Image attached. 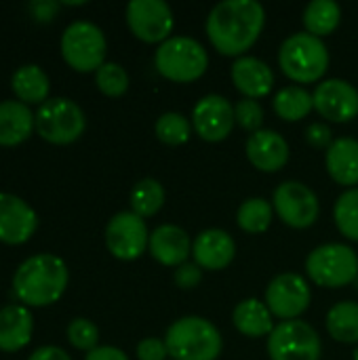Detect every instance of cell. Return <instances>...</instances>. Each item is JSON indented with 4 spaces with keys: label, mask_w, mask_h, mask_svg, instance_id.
<instances>
[{
    "label": "cell",
    "mask_w": 358,
    "mask_h": 360,
    "mask_svg": "<svg viewBox=\"0 0 358 360\" xmlns=\"http://www.w3.org/2000/svg\"><path fill=\"white\" fill-rule=\"evenodd\" d=\"M266 11L257 0H224L207 17V36L213 49L226 57H243L262 36Z\"/></svg>",
    "instance_id": "1"
},
{
    "label": "cell",
    "mask_w": 358,
    "mask_h": 360,
    "mask_svg": "<svg viewBox=\"0 0 358 360\" xmlns=\"http://www.w3.org/2000/svg\"><path fill=\"white\" fill-rule=\"evenodd\" d=\"M70 281L65 262L53 253H36L19 264L13 276V293L27 306L55 304Z\"/></svg>",
    "instance_id": "2"
},
{
    "label": "cell",
    "mask_w": 358,
    "mask_h": 360,
    "mask_svg": "<svg viewBox=\"0 0 358 360\" xmlns=\"http://www.w3.org/2000/svg\"><path fill=\"white\" fill-rule=\"evenodd\" d=\"M173 360H217L224 350L219 329L203 316H184L175 321L165 335Z\"/></svg>",
    "instance_id": "3"
},
{
    "label": "cell",
    "mask_w": 358,
    "mask_h": 360,
    "mask_svg": "<svg viewBox=\"0 0 358 360\" xmlns=\"http://www.w3.org/2000/svg\"><path fill=\"white\" fill-rule=\"evenodd\" d=\"M279 65L283 74L298 84L321 82L329 70V49L321 38L308 32H298L283 40L279 49Z\"/></svg>",
    "instance_id": "4"
},
{
    "label": "cell",
    "mask_w": 358,
    "mask_h": 360,
    "mask_svg": "<svg viewBox=\"0 0 358 360\" xmlns=\"http://www.w3.org/2000/svg\"><path fill=\"white\" fill-rule=\"evenodd\" d=\"M156 72L177 84H190L205 76L209 68V55L205 46L190 36H171L158 44L154 53Z\"/></svg>",
    "instance_id": "5"
},
{
    "label": "cell",
    "mask_w": 358,
    "mask_h": 360,
    "mask_svg": "<svg viewBox=\"0 0 358 360\" xmlns=\"http://www.w3.org/2000/svg\"><path fill=\"white\" fill-rule=\"evenodd\" d=\"M306 274L319 287H346L358 276L357 251L342 243L321 245L306 257Z\"/></svg>",
    "instance_id": "6"
},
{
    "label": "cell",
    "mask_w": 358,
    "mask_h": 360,
    "mask_svg": "<svg viewBox=\"0 0 358 360\" xmlns=\"http://www.w3.org/2000/svg\"><path fill=\"white\" fill-rule=\"evenodd\" d=\"M106 34L93 21H72L61 34V55L76 72H97L106 63Z\"/></svg>",
    "instance_id": "7"
},
{
    "label": "cell",
    "mask_w": 358,
    "mask_h": 360,
    "mask_svg": "<svg viewBox=\"0 0 358 360\" xmlns=\"http://www.w3.org/2000/svg\"><path fill=\"white\" fill-rule=\"evenodd\" d=\"M36 131L51 143H72L87 127L82 108L68 97H51L38 105L34 114Z\"/></svg>",
    "instance_id": "8"
},
{
    "label": "cell",
    "mask_w": 358,
    "mask_h": 360,
    "mask_svg": "<svg viewBox=\"0 0 358 360\" xmlns=\"http://www.w3.org/2000/svg\"><path fill=\"white\" fill-rule=\"evenodd\" d=\"M270 360H321L323 344L317 329L304 321H283L268 335Z\"/></svg>",
    "instance_id": "9"
},
{
    "label": "cell",
    "mask_w": 358,
    "mask_h": 360,
    "mask_svg": "<svg viewBox=\"0 0 358 360\" xmlns=\"http://www.w3.org/2000/svg\"><path fill=\"white\" fill-rule=\"evenodd\" d=\"M272 207L279 219L293 230L314 226L321 213L319 196L302 181H283L274 190Z\"/></svg>",
    "instance_id": "10"
},
{
    "label": "cell",
    "mask_w": 358,
    "mask_h": 360,
    "mask_svg": "<svg viewBox=\"0 0 358 360\" xmlns=\"http://www.w3.org/2000/svg\"><path fill=\"white\" fill-rule=\"evenodd\" d=\"M127 25L141 42L162 44L171 38L175 17L165 0H131L127 4Z\"/></svg>",
    "instance_id": "11"
},
{
    "label": "cell",
    "mask_w": 358,
    "mask_h": 360,
    "mask_svg": "<svg viewBox=\"0 0 358 360\" xmlns=\"http://www.w3.org/2000/svg\"><path fill=\"white\" fill-rule=\"evenodd\" d=\"M310 285L295 272L274 276L266 287V306L272 316L283 321H298L310 308Z\"/></svg>",
    "instance_id": "12"
},
{
    "label": "cell",
    "mask_w": 358,
    "mask_h": 360,
    "mask_svg": "<svg viewBox=\"0 0 358 360\" xmlns=\"http://www.w3.org/2000/svg\"><path fill=\"white\" fill-rule=\"evenodd\" d=\"M148 243H150L148 226L133 211L116 213L106 226V247L116 259L133 262L141 257L148 249Z\"/></svg>",
    "instance_id": "13"
},
{
    "label": "cell",
    "mask_w": 358,
    "mask_h": 360,
    "mask_svg": "<svg viewBox=\"0 0 358 360\" xmlns=\"http://www.w3.org/2000/svg\"><path fill=\"white\" fill-rule=\"evenodd\" d=\"M192 129L194 133L209 143H217L228 139L232 133L236 118H234V105L224 95H205L196 101L192 110Z\"/></svg>",
    "instance_id": "14"
},
{
    "label": "cell",
    "mask_w": 358,
    "mask_h": 360,
    "mask_svg": "<svg viewBox=\"0 0 358 360\" xmlns=\"http://www.w3.org/2000/svg\"><path fill=\"white\" fill-rule=\"evenodd\" d=\"M314 110L329 122H352L358 116V91L354 84L342 78H327L317 84Z\"/></svg>",
    "instance_id": "15"
},
{
    "label": "cell",
    "mask_w": 358,
    "mask_h": 360,
    "mask_svg": "<svg viewBox=\"0 0 358 360\" xmlns=\"http://www.w3.org/2000/svg\"><path fill=\"white\" fill-rule=\"evenodd\" d=\"M245 152H247L249 162L262 173L283 171L291 156L287 139L272 129H262L257 133H251L247 139Z\"/></svg>",
    "instance_id": "16"
},
{
    "label": "cell",
    "mask_w": 358,
    "mask_h": 360,
    "mask_svg": "<svg viewBox=\"0 0 358 360\" xmlns=\"http://www.w3.org/2000/svg\"><path fill=\"white\" fill-rule=\"evenodd\" d=\"M38 226L36 211L19 196L0 192V240L8 245L25 243Z\"/></svg>",
    "instance_id": "17"
},
{
    "label": "cell",
    "mask_w": 358,
    "mask_h": 360,
    "mask_svg": "<svg viewBox=\"0 0 358 360\" xmlns=\"http://www.w3.org/2000/svg\"><path fill=\"white\" fill-rule=\"evenodd\" d=\"M234 255H236V243L226 230L209 228V230H203L192 240L194 264H198L203 270H209V272L226 270L234 262Z\"/></svg>",
    "instance_id": "18"
},
{
    "label": "cell",
    "mask_w": 358,
    "mask_h": 360,
    "mask_svg": "<svg viewBox=\"0 0 358 360\" xmlns=\"http://www.w3.org/2000/svg\"><path fill=\"white\" fill-rule=\"evenodd\" d=\"M148 251L160 266L179 268L192 255V240L184 228L173 224H162L154 228V232H150Z\"/></svg>",
    "instance_id": "19"
},
{
    "label": "cell",
    "mask_w": 358,
    "mask_h": 360,
    "mask_svg": "<svg viewBox=\"0 0 358 360\" xmlns=\"http://www.w3.org/2000/svg\"><path fill=\"white\" fill-rule=\"evenodd\" d=\"M232 84L234 89L245 95V99H260L272 93L274 86V72L272 68L251 55H243L232 65Z\"/></svg>",
    "instance_id": "20"
},
{
    "label": "cell",
    "mask_w": 358,
    "mask_h": 360,
    "mask_svg": "<svg viewBox=\"0 0 358 360\" xmlns=\"http://www.w3.org/2000/svg\"><path fill=\"white\" fill-rule=\"evenodd\" d=\"M325 167L329 177L350 188L358 186V141L352 137H340L335 139L329 150L325 152Z\"/></svg>",
    "instance_id": "21"
},
{
    "label": "cell",
    "mask_w": 358,
    "mask_h": 360,
    "mask_svg": "<svg viewBox=\"0 0 358 360\" xmlns=\"http://www.w3.org/2000/svg\"><path fill=\"white\" fill-rule=\"evenodd\" d=\"M34 329L32 312L25 306L8 304L0 310V350L17 352L30 344Z\"/></svg>",
    "instance_id": "22"
},
{
    "label": "cell",
    "mask_w": 358,
    "mask_h": 360,
    "mask_svg": "<svg viewBox=\"0 0 358 360\" xmlns=\"http://www.w3.org/2000/svg\"><path fill=\"white\" fill-rule=\"evenodd\" d=\"M36 127L27 103L17 99L0 101V146H17L30 137Z\"/></svg>",
    "instance_id": "23"
},
{
    "label": "cell",
    "mask_w": 358,
    "mask_h": 360,
    "mask_svg": "<svg viewBox=\"0 0 358 360\" xmlns=\"http://www.w3.org/2000/svg\"><path fill=\"white\" fill-rule=\"evenodd\" d=\"M272 319L274 316L268 310L266 302H260L255 297L243 300L232 312V323H234L236 331L243 333L245 338H251V340L268 338L276 327Z\"/></svg>",
    "instance_id": "24"
},
{
    "label": "cell",
    "mask_w": 358,
    "mask_h": 360,
    "mask_svg": "<svg viewBox=\"0 0 358 360\" xmlns=\"http://www.w3.org/2000/svg\"><path fill=\"white\" fill-rule=\"evenodd\" d=\"M11 86L23 103H44L49 99V76L36 63L19 65L11 76Z\"/></svg>",
    "instance_id": "25"
},
{
    "label": "cell",
    "mask_w": 358,
    "mask_h": 360,
    "mask_svg": "<svg viewBox=\"0 0 358 360\" xmlns=\"http://www.w3.org/2000/svg\"><path fill=\"white\" fill-rule=\"evenodd\" d=\"M302 19H304L306 32L323 40L325 36H331L340 27L342 8L333 0H312L304 8Z\"/></svg>",
    "instance_id": "26"
},
{
    "label": "cell",
    "mask_w": 358,
    "mask_h": 360,
    "mask_svg": "<svg viewBox=\"0 0 358 360\" xmlns=\"http://www.w3.org/2000/svg\"><path fill=\"white\" fill-rule=\"evenodd\" d=\"M272 108L276 112V116L285 122H298L302 118H306L312 110H314V99L312 93H308L304 86L291 84L281 89L274 99H272Z\"/></svg>",
    "instance_id": "27"
},
{
    "label": "cell",
    "mask_w": 358,
    "mask_h": 360,
    "mask_svg": "<svg viewBox=\"0 0 358 360\" xmlns=\"http://www.w3.org/2000/svg\"><path fill=\"white\" fill-rule=\"evenodd\" d=\"M327 331L335 342L358 344V304L340 302L327 312Z\"/></svg>",
    "instance_id": "28"
},
{
    "label": "cell",
    "mask_w": 358,
    "mask_h": 360,
    "mask_svg": "<svg viewBox=\"0 0 358 360\" xmlns=\"http://www.w3.org/2000/svg\"><path fill=\"white\" fill-rule=\"evenodd\" d=\"M129 202H131V211L139 215L141 219L152 217L165 205V188L158 179H152V177L139 179L131 190Z\"/></svg>",
    "instance_id": "29"
},
{
    "label": "cell",
    "mask_w": 358,
    "mask_h": 360,
    "mask_svg": "<svg viewBox=\"0 0 358 360\" xmlns=\"http://www.w3.org/2000/svg\"><path fill=\"white\" fill-rule=\"evenodd\" d=\"M274 207L266 198H247L236 211V224L247 234H264L272 226Z\"/></svg>",
    "instance_id": "30"
},
{
    "label": "cell",
    "mask_w": 358,
    "mask_h": 360,
    "mask_svg": "<svg viewBox=\"0 0 358 360\" xmlns=\"http://www.w3.org/2000/svg\"><path fill=\"white\" fill-rule=\"evenodd\" d=\"M333 219L342 236L358 243V188L342 192L333 207Z\"/></svg>",
    "instance_id": "31"
},
{
    "label": "cell",
    "mask_w": 358,
    "mask_h": 360,
    "mask_svg": "<svg viewBox=\"0 0 358 360\" xmlns=\"http://www.w3.org/2000/svg\"><path fill=\"white\" fill-rule=\"evenodd\" d=\"M192 122L188 120V116L179 114V112H165L158 116L156 124H154V133L156 137L167 143V146H184L190 141L192 137Z\"/></svg>",
    "instance_id": "32"
},
{
    "label": "cell",
    "mask_w": 358,
    "mask_h": 360,
    "mask_svg": "<svg viewBox=\"0 0 358 360\" xmlns=\"http://www.w3.org/2000/svg\"><path fill=\"white\" fill-rule=\"evenodd\" d=\"M95 84L97 89L108 97H120L129 89V74L127 70L116 61H106L95 72Z\"/></svg>",
    "instance_id": "33"
},
{
    "label": "cell",
    "mask_w": 358,
    "mask_h": 360,
    "mask_svg": "<svg viewBox=\"0 0 358 360\" xmlns=\"http://www.w3.org/2000/svg\"><path fill=\"white\" fill-rule=\"evenodd\" d=\"M68 340L74 348L78 350H84V352H91L97 348V342H99V329L95 327L93 321L89 319H74L70 321L68 325Z\"/></svg>",
    "instance_id": "34"
},
{
    "label": "cell",
    "mask_w": 358,
    "mask_h": 360,
    "mask_svg": "<svg viewBox=\"0 0 358 360\" xmlns=\"http://www.w3.org/2000/svg\"><path fill=\"white\" fill-rule=\"evenodd\" d=\"M234 118H236V124L243 127L245 131L257 133L262 131V124H264V108L255 99H241L234 105Z\"/></svg>",
    "instance_id": "35"
},
{
    "label": "cell",
    "mask_w": 358,
    "mask_h": 360,
    "mask_svg": "<svg viewBox=\"0 0 358 360\" xmlns=\"http://www.w3.org/2000/svg\"><path fill=\"white\" fill-rule=\"evenodd\" d=\"M173 281L181 291H190L196 289L203 281V268L194 262H186L184 266L175 268L173 272Z\"/></svg>",
    "instance_id": "36"
},
{
    "label": "cell",
    "mask_w": 358,
    "mask_h": 360,
    "mask_svg": "<svg viewBox=\"0 0 358 360\" xmlns=\"http://www.w3.org/2000/svg\"><path fill=\"white\" fill-rule=\"evenodd\" d=\"M304 137L317 150H329V146L335 141L329 124H325V122H312V124H308L306 131H304Z\"/></svg>",
    "instance_id": "37"
},
{
    "label": "cell",
    "mask_w": 358,
    "mask_h": 360,
    "mask_svg": "<svg viewBox=\"0 0 358 360\" xmlns=\"http://www.w3.org/2000/svg\"><path fill=\"white\" fill-rule=\"evenodd\" d=\"M137 359L139 360H165L169 356L165 340L158 338H146L137 344Z\"/></svg>",
    "instance_id": "38"
},
{
    "label": "cell",
    "mask_w": 358,
    "mask_h": 360,
    "mask_svg": "<svg viewBox=\"0 0 358 360\" xmlns=\"http://www.w3.org/2000/svg\"><path fill=\"white\" fill-rule=\"evenodd\" d=\"M84 360H129V356L114 346H97L95 350L87 352Z\"/></svg>",
    "instance_id": "39"
},
{
    "label": "cell",
    "mask_w": 358,
    "mask_h": 360,
    "mask_svg": "<svg viewBox=\"0 0 358 360\" xmlns=\"http://www.w3.org/2000/svg\"><path fill=\"white\" fill-rule=\"evenodd\" d=\"M57 2H51V0H36V2H32L30 4V11H32V15L38 19V21H49V19H53V15L57 13Z\"/></svg>",
    "instance_id": "40"
},
{
    "label": "cell",
    "mask_w": 358,
    "mask_h": 360,
    "mask_svg": "<svg viewBox=\"0 0 358 360\" xmlns=\"http://www.w3.org/2000/svg\"><path fill=\"white\" fill-rule=\"evenodd\" d=\"M27 360H72V359H70V354H68L65 350H61V348H57V346H42V348L34 350Z\"/></svg>",
    "instance_id": "41"
},
{
    "label": "cell",
    "mask_w": 358,
    "mask_h": 360,
    "mask_svg": "<svg viewBox=\"0 0 358 360\" xmlns=\"http://www.w3.org/2000/svg\"><path fill=\"white\" fill-rule=\"evenodd\" d=\"M352 360H358V344L357 348H354V352H352Z\"/></svg>",
    "instance_id": "42"
}]
</instances>
